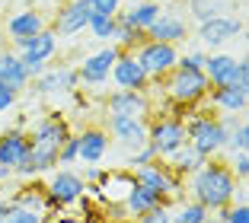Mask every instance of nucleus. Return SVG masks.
<instances>
[{"mask_svg": "<svg viewBox=\"0 0 249 223\" xmlns=\"http://www.w3.org/2000/svg\"><path fill=\"white\" fill-rule=\"evenodd\" d=\"M29 156V137H26V128H7L0 131V166L13 172L22 159Z\"/></svg>", "mask_w": 249, "mask_h": 223, "instance_id": "4be33fe9", "label": "nucleus"}, {"mask_svg": "<svg viewBox=\"0 0 249 223\" xmlns=\"http://www.w3.org/2000/svg\"><path fill=\"white\" fill-rule=\"evenodd\" d=\"M163 99L166 102H179V105H205L208 99V83L205 70H182V67H173L166 77L160 80Z\"/></svg>", "mask_w": 249, "mask_h": 223, "instance_id": "20e7f679", "label": "nucleus"}, {"mask_svg": "<svg viewBox=\"0 0 249 223\" xmlns=\"http://www.w3.org/2000/svg\"><path fill=\"white\" fill-rule=\"evenodd\" d=\"M58 48H61V38L54 35L48 26H45L38 35L26 38V42H22L19 48H13V51L19 54L22 67H26V73H29V77H38L45 67H48L54 58H58Z\"/></svg>", "mask_w": 249, "mask_h": 223, "instance_id": "0eeeda50", "label": "nucleus"}, {"mask_svg": "<svg viewBox=\"0 0 249 223\" xmlns=\"http://www.w3.org/2000/svg\"><path fill=\"white\" fill-rule=\"evenodd\" d=\"M157 204H169V201H163L160 194H154L150 188H144V185H138L134 182V188L128 191V198H124V214H128V220H138L141 214H147L150 207H157Z\"/></svg>", "mask_w": 249, "mask_h": 223, "instance_id": "a878e982", "label": "nucleus"}, {"mask_svg": "<svg viewBox=\"0 0 249 223\" xmlns=\"http://www.w3.org/2000/svg\"><path fill=\"white\" fill-rule=\"evenodd\" d=\"M208 108L214 115H243L249 102V89L240 86H211L208 89Z\"/></svg>", "mask_w": 249, "mask_h": 223, "instance_id": "412c9836", "label": "nucleus"}, {"mask_svg": "<svg viewBox=\"0 0 249 223\" xmlns=\"http://www.w3.org/2000/svg\"><path fill=\"white\" fill-rule=\"evenodd\" d=\"M144 35H147V42H166V45H182L185 38L192 35V29H189V19H185L179 10H173V7H163L160 10V16H157L150 26L144 29Z\"/></svg>", "mask_w": 249, "mask_h": 223, "instance_id": "ddd939ff", "label": "nucleus"}, {"mask_svg": "<svg viewBox=\"0 0 249 223\" xmlns=\"http://www.w3.org/2000/svg\"><path fill=\"white\" fill-rule=\"evenodd\" d=\"M109 83L115 89H138V93H147V86H150V80H147L141 61L134 58V51H118L115 64L109 70Z\"/></svg>", "mask_w": 249, "mask_h": 223, "instance_id": "dca6fc26", "label": "nucleus"}, {"mask_svg": "<svg viewBox=\"0 0 249 223\" xmlns=\"http://www.w3.org/2000/svg\"><path fill=\"white\" fill-rule=\"evenodd\" d=\"M236 54H227V51H214V54H208L205 58V77L211 86H230L236 77Z\"/></svg>", "mask_w": 249, "mask_h": 223, "instance_id": "b1692460", "label": "nucleus"}, {"mask_svg": "<svg viewBox=\"0 0 249 223\" xmlns=\"http://www.w3.org/2000/svg\"><path fill=\"white\" fill-rule=\"evenodd\" d=\"M122 3H124V0H122Z\"/></svg>", "mask_w": 249, "mask_h": 223, "instance_id": "8fccbe9b", "label": "nucleus"}, {"mask_svg": "<svg viewBox=\"0 0 249 223\" xmlns=\"http://www.w3.org/2000/svg\"><path fill=\"white\" fill-rule=\"evenodd\" d=\"M220 223H249V204H227V207L214 210Z\"/></svg>", "mask_w": 249, "mask_h": 223, "instance_id": "72a5a7b5", "label": "nucleus"}, {"mask_svg": "<svg viewBox=\"0 0 249 223\" xmlns=\"http://www.w3.org/2000/svg\"><path fill=\"white\" fill-rule=\"evenodd\" d=\"M230 86H240V89H249V61H236V77Z\"/></svg>", "mask_w": 249, "mask_h": 223, "instance_id": "79ce46f5", "label": "nucleus"}, {"mask_svg": "<svg viewBox=\"0 0 249 223\" xmlns=\"http://www.w3.org/2000/svg\"><path fill=\"white\" fill-rule=\"evenodd\" d=\"M115 48L118 51H138L141 45L147 42L144 29H134V26H128V22H118V32H115Z\"/></svg>", "mask_w": 249, "mask_h": 223, "instance_id": "2f4dec72", "label": "nucleus"}, {"mask_svg": "<svg viewBox=\"0 0 249 223\" xmlns=\"http://www.w3.org/2000/svg\"><path fill=\"white\" fill-rule=\"evenodd\" d=\"M166 163H169V169H173L179 179H189L192 172H198V169L205 166V156H201V153H195L189 144H182L176 153H173V156H166Z\"/></svg>", "mask_w": 249, "mask_h": 223, "instance_id": "bb28decb", "label": "nucleus"}, {"mask_svg": "<svg viewBox=\"0 0 249 223\" xmlns=\"http://www.w3.org/2000/svg\"><path fill=\"white\" fill-rule=\"evenodd\" d=\"M16 105H19V93L7 83H0V115H10Z\"/></svg>", "mask_w": 249, "mask_h": 223, "instance_id": "a19ab883", "label": "nucleus"}, {"mask_svg": "<svg viewBox=\"0 0 249 223\" xmlns=\"http://www.w3.org/2000/svg\"><path fill=\"white\" fill-rule=\"evenodd\" d=\"M205 48H195V51H189V54H179V61H176V67H182V70H201L205 67Z\"/></svg>", "mask_w": 249, "mask_h": 223, "instance_id": "58836bf2", "label": "nucleus"}, {"mask_svg": "<svg viewBox=\"0 0 249 223\" xmlns=\"http://www.w3.org/2000/svg\"><path fill=\"white\" fill-rule=\"evenodd\" d=\"M89 185L80 179V172H73V169H52V175H48V182H45V194L48 198H54V201L61 204V207H73V204H80L83 198H87Z\"/></svg>", "mask_w": 249, "mask_h": 223, "instance_id": "9b49d317", "label": "nucleus"}, {"mask_svg": "<svg viewBox=\"0 0 249 223\" xmlns=\"http://www.w3.org/2000/svg\"><path fill=\"white\" fill-rule=\"evenodd\" d=\"M134 223H173V204H157L147 214H141Z\"/></svg>", "mask_w": 249, "mask_h": 223, "instance_id": "c9c22d12", "label": "nucleus"}, {"mask_svg": "<svg viewBox=\"0 0 249 223\" xmlns=\"http://www.w3.org/2000/svg\"><path fill=\"white\" fill-rule=\"evenodd\" d=\"M0 16H3V13H0Z\"/></svg>", "mask_w": 249, "mask_h": 223, "instance_id": "3c124183", "label": "nucleus"}, {"mask_svg": "<svg viewBox=\"0 0 249 223\" xmlns=\"http://www.w3.org/2000/svg\"><path fill=\"white\" fill-rule=\"evenodd\" d=\"M77 156H80V140H77V131H73V134L64 140V147L58 150V166L61 169H71V166L77 163Z\"/></svg>", "mask_w": 249, "mask_h": 223, "instance_id": "f704fd0d", "label": "nucleus"}, {"mask_svg": "<svg viewBox=\"0 0 249 223\" xmlns=\"http://www.w3.org/2000/svg\"><path fill=\"white\" fill-rule=\"evenodd\" d=\"M185 144L195 153H201L205 159L220 156V153L227 150V128L217 121V115H214L211 108L198 105L185 118Z\"/></svg>", "mask_w": 249, "mask_h": 223, "instance_id": "7ed1b4c3", "label": "nucleus"}, {"mask_svg": "<svg viewBox=\"0 0 249 223\" xmlns=\"http://www.w3.org/2000/svg\"><path fill=\"white\" fill-rule=\"evenodd\" d=\"M103 172H106V169H103L99 163H96V166H87V169H83V172H80V179L87 182V185H96V182L103 179Z\"/></svg>", "mask_w": 249, "mask_h": 223, "instance_id": "37998d69", "label": "nucleus"}, {"mask_svg": "<svg viewBox=\"0 0 249 223\" xmlns=\"http://www.w3.org/2000/svg\"><path fill=\"white\" fill-rule=\"evenodd\" d=\"M0 223H45V214H36V210L16 207L13 201H0Z\"/></svg>", "mask_w": 249, "mask_h": 223, "instance_id": "7c9ffc66", "label": "nucleus"}, {"mask_svg": "<svg viewBox=\"0 0 249 223\" xmlns=\"http://www.w3.org/2000/svg\"><path fill=\"white\" fill-rule=\"evenodd\" d=\"M118 58V48L115 45H106V48L93 51V54H87V58L80 61V67H77V83H80L83 93H99V89L109 83V70L112 64H115Z\"/></svg>", "mask_w": 249, "mask_h": 223, "instance_id": "6e6552de", "label": "nucleus"}, {"mask_svg": "<svg viewBox=\"0 0 249 223\" xmlns=\"http://www.w3.org/2000/svg\"><path fill=\"white\" fill-rule=\"evenodd\" d=\"M87 29L93 32V38H96V42H115V32H118V16H96V13H89Z\"/></svg>", "mask_w": 249, "mask_h": 223, "instance_id": "c756f323", "label": "nucleus"}, {"mask_svg": "<svg viewBox=\"0 0 249 223\" xmlns=\"http://www.w3.org/2000/svg\"><path fill=\"white\" fill-rule=\"evenodd\" d=\"M77 140H80V156H77V163H87V166L103 163L109 147H112V137L103 124H83V128L77 131Z\"/></svg>", "mask_w": 249, "mask_h": 223, "instance_id": "a211bd4d", "label": "nucleus"}, {"mask_svg": "<svg viewBox=\"0 0 249 223\" xmlns=\"http://www.w3.org/2000/svg\"><path fill=\"white\" fill-rule=\"evenodd\" d=\"M0 48H7V38H3V29H0Z\"/></svg>", "mask_w": 249, "mask_h": 223, "instance_id": "a18cd8bd", "label": "nucleus"}, {"mask_svg": "<svg viewBox=\"0 0 249 223\" xmlns=\"http://www.w3.org/2000/svg\"><path fill=\"white\" fill-rule=\"evenodd\" d=\"M236 185H240V179L227 169V163L220 156H211V159H205V166L198 172H192L185 179V198L198 201L201 207H208L214 214V210L230 204Z\"/></svg>", "mask_w": 249, "mask_h": 223, "instance_id": "f03ea898", "label": "nucleus"}, {"mask_svg": "<svg viewBox=\"0 0 249 223\" xmlns=\"http://www.w3.org/2000/svg\"><path fill=\"white\" fill-rule=\"evenodd\" d=\"M115 223H134V220H115Z\"/></svg>", "mask_w": 249, "mask_h": 223, "instance_id": "de8ad7c7", "label": "nucleus"}, {"mask_svg": "<svg viewBox=\"0 0 249 223\" xmlns=\"http://www.w3.org/2000/svg\"><path fill=\"white\" fill-rule=\"evenodd\" d=\"M0 83H7V86H13L16 93H26L29 89V83H32V77L26 73V67H22V61H19V54H16L13 48H0Z\"/></svg>", "mask_w": 249, "mask_h": 223, "instance_id": "5701e85b", "label": "nucleus"}, {"mask_svg": "<svg viewBox=\"0 0 249 223\" xmlns=\"http://www.w3.org/2000/svg\"><path fill=\"white\" fill-rule=\"evenodd\" d=\"M131 188H134V175L128 169H106L103 179L93 185V191L96 198H103V204H124Z\"/></svg>", "mask_w": 249, "mask_h": 223, "instance_id": "6ab92c4d", "label": "nucleus"}, {"mask_svg": "<svg viewBox=\"0 0 249 223\" xmlns=\"http://www.w3.org/2000/svg\"><path fill=\"white\" fill-rule=\"evenodd\" d=\"M240 32H243V22L236 19V16H230V13L214 16V19L198 22V26H195L198 48H214V51H220L227 42H233Z\"/></svg>", "mask_w": 249, "mask_h": 223, "instance_id": "2eb2a0df", "label": "nucleus"}, {"mask_svg": "<svg viewBox=\"0 0 249 223\" xmlns=\"http://www.w3.org/2000/svg\"><path fill=\"white\" fill-rule=\"evenodd\" d=\"M160 10L163 3H157V0H131L124 10H118V22H128L134 29H147L160 16Z\"/></svg>", "mask_w": 249, "mask_h": 223, "instance_id": "393cba45", "label": "nucleus"}, {"mask_svg": "<svg viewBox=\"0 0 249 223\" xmlns=\"http://www.w3.org/2000/svg\"><path fill=\"white\" fill-rule=\"evenodd\" d=\"M10 179H13V172H10V169H3V166H0V185H7Z\"/></svg>", "mask_w": 249, "mask_h": 223, "instance_id": "c03bdc74", "label": "nucleus"}, {"mask_svg": "<svg viewBox=\"0 0 249 223\" xmlns=\"http://www.w3.org/2000/svg\"><path fill=\"white\" fill-rule=\"evenodd\" d=\"M106 131H109L112 144L124 150H138L147 144V118H124V115H106Z\"/></svg>", "mask_w": 249, "mask_h": 223, "instance_id": "f3484780", "label": "nucleus"}, {"mask_svg": "<svg viewBox=\"0 0 249 223\" xmlns=\"http://www.w3.org/2000/svg\"><path fill=\"white\" fill-rule=\"evenodd\" d=\"M87 19H89L87 0H67L64 7L58 10V16H54L52 32L58 38H73V35H80V32L87 29Z\"/></svg>", "mask_w": 249, "mask_h": 223, "instance_id": "aec40b11", "label": "nucleus"}, {"mask_svg": "<svg viewBox=\"0 0 249 223\" xmlns=\"http://www.w3.org/2000/svg\"><path fill=\"white\" fill-rule=\"evenodd\" d=\"M157 3H169V7H173V3H176V0H157Z\"/></svg>", "mask_w": 249, "mask_h": 223, "instance_id": "49530a36", "label": "nucleus"}, {"mask_svg": "<svg viewBox=\"0 0 249 223\" xmlns=\"http://www.w3.org/2000/svg\"><path fill=\"white\" fill-rule=\"evenodd\" d=\"M29 89L36 96H42V99H48V96H71L73 89H80V83H77V67L73 64H48L38 77H32Z\"/></svg>", "mask_w": 249, "mask_h": 223, "instance_id": "1a4fd4ad", "label": "nucleus"}, {"mask_svg": "<svg viewBox=\"0 0 249 223\" xmlns=\"http://www.w3.org/2000/svg\"><path fill=\"white\" fill-rule=\"evenodd\" d=\"M106 115H124V118H150L154 115V99L150 93L138 89H112L103 99Z\"/></svg>", "mask_w": 249, "mask_h": 223, "instance_id": "f8f14e48", "label": "nucleus"}, {"mask_svg": "<svg viewBox=\"0 0 249 223\" xmlns=\"http://www.w3.org/2000/svg\"><path fill=\"white\" fill-rule=\"evenodd\" d=\"M185 144V121L166 115V112H154L147 118V147L157 153V159H166Z\"/></svg>", "mask_w": 249, "mask_h": 223, "instance_id": "423d86ee", "label": "nucleus"}, {"mask_svg": "<svg viewBox=\"0 0 249 223\" xmlns=\"http://www.w3.org/2000/svg\"><path fill=\"white\" fill-rule=\"evenodd\" d=\"M154 159H157V153H154L150 147L144 144V147H138V150H131V156L124 159V166H122V169H128V172H131V169H138V166L154 163Z\"/></svg>", "mask_w": 249, "mask_h": 223, "instance_id": "4c0bfd02", "label": "nucleus"}, {"mask_svg": "<svg viewBox=\"0 0 249 223\" xmlns=\"http://www.w3.org/2000/svg\"><path fill=\"white\" fill-rule=\"evenodd\" d=\"M227 169H230V172H233L240 182H246V179H249V150L230 153V163H227Z\"/></svg>", "mask_w": 249, "mask_h": 223, "instance_id": "e433bc0d", "label": "nucleus"}, {"mask_svg": "<svg viewBox=\"0 0 249 223\" xmlns=\"http://www.w3.org/2000/svg\"><path fill=\"white\" fill-rule=\"evenodd\" d=\"M0 201H3V194H0Z\"/></svg>", "mask_w": 249, "mask_h": 223, "instance_id": "09e8293b", "label": "nucleus"}, {"mask_svg": "<svg viewBox=\"0 0 249 223\" xmlns=\"http://www.w3.org/2000/svg\"><path fill=\"white\" fill-rule=\"evenodd\" d=\"M89 13L96 16H118V10H122V0H87Z\"/></svg>", "mask_w": 249, "mask_h": 223, "instance_id": "ea45409f", "label": "nucleus"}, {"mask_svg": "<svg viewBox=\"0 0 249 223\" xmlns=\"http://www.w3.org/2000/svg\"><path fill=\"white\" fill-rule=\"evenodd\" d=\"M179 45H166V42H144L138 51H134V58L141 61V67H144L147 80L150 83H157V80H163L173 67H176L179 61Z\"/></svg>", "mask_w": 249, "mask_h": 223, "instance_id": "9d476101", "label": "nucleus"}, {"mask_svg": "<svg viewBox=\"0 0 249 223\" xmlns=\"http://www.w3.org/2000/svg\"><path fill=\"white\" fill-rule=\"evenodd\" d=\"M131 175L138 185L150 188L154 194H160L163 201H169V204H176L185 198V179H179L169 169L166 159H154V163H147V166H138V169H131Z\"/></svg>", "mask_w": 249, "mask_h": 223, "instance_id": "39448f33", "label": "nucleus"}, {"mask_svg": "<svg viewBox=\"0 0 249 223\" xmlns=\"http://www.w3.org/2000/svg\"><path fill=\"white\" fill-rule=\"evenodd\" d=\"M240 150H249V121L246 118L236 128L227 131V150L224 153H240Z\"/></svg>", "mask_w": 249, "mask_h": 223, "instance_id": "473e14b6", "label": "nucleus"}, {"mask_svg": "<svg viewBox=\"0 0 249 223\" xmlns=\"http://www.w3.org/2000/svg\"><path fill=\"white\" fill-rule=\"evenodd\" d=\"M71 134H73V124L64 112H48V115H42L26 131V137H29V156L13 169V179L32 182V179L48 175L52 169H58V150L64 147V140Z\"/></svg>", "mask_w": 249, "mask_h": 223, "instance_id": "f257e3e1", "label": "nucleus"}, {"mask_svg": "<svg viewBox=\"0 0 249 223\" xmlns=\"http://www.w3.org/2000/svg\"><path fill=\"white\" fill-rule=\"evenodd\" d=\"M230 10V0H189V19L198 22H208L214 16H224Z\"/></svg>", "mask_w": 249, "mask_h": 223, "instance_id": "cd10ccee", "label": "nucleus"}, {"mask_svg": "<svg viewBox=\"0 0 249 223\" xmlns=\"http://www.w3.org/2000/svg\"><path fill=\"white\" fill-rule=\"evenodd\" d=\"M208 217H211V210L201 207L192 198H182V201L173 204V223H205Z\"/></svg>", "mask_w": 249, "mask_h": 223, "instance_id": "c85d7f7f", "label": "nucleus"}, {"mask_svg": "<svg viewBox=\"0 0 249 223\" xmlns=\"http://www.w3.org/2000/svg\"><path fill=\"white\" fill-rule=\"evenodd\" d=\"M48 22H45V13L42 10H32V7H22V10H13L3 22V38H7L10 48H19L26 38L38 35Z\"/></svg>", "mask_w": 249, "mask_h": 223, "instance_id": "4468645a", "label": "nucleus"}]
</instances>
